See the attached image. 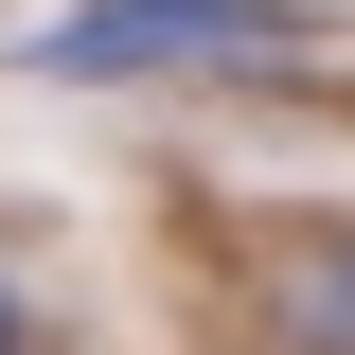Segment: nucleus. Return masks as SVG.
<instances>
[{"label": "nucleus", "mask_w": 355, "mask_h": 355, "mask_svg": "<svg viewBox=\"0 0 355 355\" xmlns=\"http://www.w3.org/2000/svg\"><path fill=\"white\" fill-rule=\"evenodd\" d=\"M302 338L355 355V231H320V249H302Z\"/></svg>", "instance_id": "obj_2"}, {"label": "nucleus", "mask_w": 355, "mask_h": 355, "mask_svg": "<svg viewBox=\"0 0 355 355\" xmlns=\"http://www.w3.org/2000/svg\"><path fill=\"white\" fill-rule=\"evenodd\" d=\"M302 0H71L18 36V71L53 89H142V71H231V53H284Z\"/></svg>", "instance_id": "obj_1"}, {"label": "nucleus", "mask_w": 355, "mask_h": 355, "mask_svg": "<svg viewBox=\"0 0 355 355\" xmlns=\"http://www.w3.org/2000/svg\"><path fill=\"white\" fill-rule=\"evenodd\" d=\"M0 355H18V302H0Z\"/></svg>", "instance_id": "obj_3"}]
</instances>
